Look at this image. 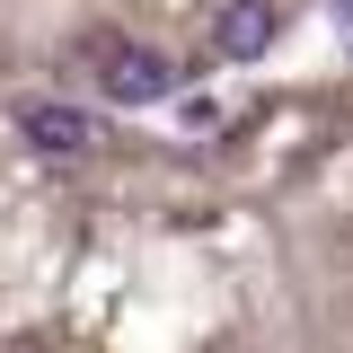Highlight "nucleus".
I'll use <instances>...</instances> for the list:
<instances>
[{"mask_svg":"<svg viewBox=\"0 0 353 353\" xmlns=\"http://www.w3.org/2000/svg\"><path fill=\"white\" fill-rule=\"evenodd\" d=\"M336 36H345V44H353V0H336Z\"/></svg>","mask_w":353,"mask_h":353,"instance_id":"nucleus-4","label":"nucleus"},{"mask_svg":"<svg viewBox=\"0 0 353 353\" xmlns=\"http://www.w3.org/2000/svg\"><path fill=\"white\" fill-rule=\"evenodd\" d=\"M212 44L230 53V62H256L265 44H274V0H221V18H212Z\"/></svg>","mask_w":353,"mask_h":353,"instance_id":"nucleus-3","label":"nucleus"},{"mask_svg":"<svg viewBox=\"0 0 353 353\" xmlns=\"http://www.w3.org/2000/svg\"><path fill=\"white\" fill-rule=\"evenodd\" d=\"M18 132H27L36 150H53V159L97 150V115H88V106H71V97H18Z\"/></svg>","mask_w":353,"mask_h":353,"instance_id":"nucleus-2","label":"nucleus"},{"mask_svg":"<svg viewBox=\"0 0 353 353\" xmlns=\"http://www.w3.org/2000/svg\"><path fill=\"white\" fill-rule=\"evenodd\" d=\"M88 62H97V88L115 106H159L176 97V62L159 44H132V36H88Z\"/></svg>","mask_w":353,"mask_h":353,"instance_id":"nucleus-1","label":"nucleus"}]
</instances>
